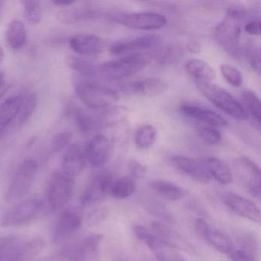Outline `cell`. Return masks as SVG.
<instances>
[{"label":"cell","mask_w":261,"mask_h":261,"mask_svg":"<svg viewBox=\"0 0 261 261\" xmlns=\"http://www.w3.org/2000/svg\"><path fill=\"white\" fill-rule=\"evenodd\" d=\"M152 59V54L147 51L130 53L117 60L97 65V77L110 80H118L129 77L146 68Z\"/></svg>","instance_id":"6da1fadb"},{"label":"cell","mask_w":261,"mask_h":261,"mask_svg":"<svg viewBox=\"0 0 261 261\" xmlns=\"http://www.w3.org/2000/svg\"><path fill=\"white\" fill-rule=\"evenodd\" d=\"M74 85L77 97L91 109L108 108L119 99L115 90L100 82L88 79H77L74 81Z\"/></svg>","instance_id":"7a4b0ae2"},{"label":"cell","mask_w":261,"mask_h":261,"mask_svg":"<svg viewBox=\"0 0 261 261\" xmlns=\"http://www.w3.org/2000/svg\"><path fill=\"white\" fill-rule=\"evenodd\" d=\"M197 86L211 103L232 118L240 121L248 120L249 114L245 108L224 88L215 84L201 82H197Z\"/></svg>","instance_id":"3957f363"},{"label":"cell","mask_w":261,"mask_h":261,"mask_svg":"<svg viewBox=\"0 0 261 261\" xmlns=\"http://www.w3.org/2000/svg\"><path fill=\"white\" fill-rule=\"evenodd\" d=\"M38 172V164L33 159H27L18 167L8 189L6 201L14 203L25 198L33 187Z\"/></svg>","instance_id":"277c9868"},{"label":"cell","mask_w":261,"mask_h":261,"mask_svg":"<svg viewBox=\"0 0 261 261\" xmlns=\"http://www.w3.org/2000/svg\"><path fill=\"white\" fill-rule=\"evenodd\" d=\"M74 192V178L62 172H55L48 180L46 199L53 212L62 210L71 201Z\"/></svg>","instance_id":"5b68a950"},{"label":"cell","mask_w":261,"mask_h":261,"mask_svg":"<svg viewBox=\"0 0 261 261\" xmlns=\"http://www.w3.org/2000/svg\"><path fill=\"white\" fill-rule=\"evenodd\" d=\"M103 238L100 233L89 235L75 244L65 246L61 254L69 261H100L99 247Z\"/></svg>","instance_id":"8992f818"},{"label":"cell","mask_w":261,"mask_h":261,"mask_svg":"<svg viewBox=\"0 0 261 261\" xmlns=\"http://www.w3.org/2000/svg\"><path fill=\"white\" fill-rule=\"evenodd\" d=\"M110 18L123 27L137 30H160L167 24L166 16L155 13H116Z\"/></svg>","instance_id":"52a82bcc"},{"label":"cell","mask_w":261,"mask_h":261,"mask_svg":"<svg viewBox=\"0 0 261 261\" xmlns=\"http://www.w3.org/2000/svg\"><path fill=\"white\" fill-rule=\"evenodd\" d=\"M42 201L39 199H27L9 209L1 220L2 227L23 225L34 219L42 210Z\"/></svg>","instance_id":"ba28073f"},{"label":"cell","mask_w":261,"mask_h":261,"mask_svg":"<svg viewBox=\"0 0 261 261\" xmlns=\"http://www.w3.org/2000/svg\"><path fill=\"white\" fill-rule=\"evenodd\" d=\"M134 232L140 241H143L160 261H186L176 249L161 242L156 237L143 225L134 226Z\"/></svg>","instance_id":"9c48e42d"},{"label":"cell","mask_w":261,"mask_h":261,"mask_svg":"<svg viewBox=\"0 0 261 261\" xmlns=\"http://www.w3.org/2000/svg\"><path fill=\"white\" fill-rule=\"evenodd\" d=\"M241 34V20L226 15L225 18L217 25L215 39L218 45L228 51L238 48Z\"/></svg>","instance_id":"30bf717a"},{"label":"cell","mask_w":261,"mask_h":261,"mask_svg":"<svg viewBox=\"0 0 261 261\" xmlns=\"http://www.w3.org/2000/svg\"><path fill=\"white\" fill-rule=\"evenodd\" d=\"M114 179L109 172H99L90 181L80 198L82 206L91 205L103 200L110 193Z\"/></svg>","instance_id":"8fae6325"},{"label":"cell","mask_w":261,"mask_h":261,"mask_svg":"<svg viewBox=\"0 0 261 261\" xmlns=\"http://www.w3.org/2000/svg\"><path fill=\"white\" fill-rule=\"evenodd\" d=\"M82 224V214L77 207L64 209L59 216L55 228L54 241L62 242L72 236Z\"/></svg>","instance_id":"7c38bea8"},{"label":"cell","mask_w":261,"mask_h":261,"mask_svg":"<svg viewBox=\"0 0 261 261\" xmlns=\"http://www.w3.org/2000/svg\"><path fill=\"white\" fill-rule=\"evenodd\" d=\"M162 39L155 35H145L130 40L117 42L113 44L110 51L114 56H124L131 53H143L147 49L158 48Z\"/></svg>","instance_id":"4fadbf2b"},{"label":"cell","mask_w":261,"mask_h":261,"mask_svg":"<svg viewBox=\"0 0 261 261\" xmlns=\"http://www.w3.org/2000/svg\"><path fill=\"white\" fill-rule=\"evenodd\" d=\"M85 160L90 166L99 168L108 163L111 155V144L108 137L97 135L88 141L84 149Z\"/></svg>","instance_id":"5bb4252c"},{"label":"cell","mask_w":261,"mask_h":261,"mask_svg":"<svg viewBox=\"0 0 261 261\" xmlns=\"http://www.w3.org/2000/svg\"><path fill=\"white\" fill-rule=\"evenodd\" d=\"M172 163L175 168L201 184L210 182L211 175L204 162L198 161L184 155H174Z\"/></svg>","instance_id":"9a60e30c"},{"label":"cell","mask_w":261,"mask_h":261,"mask_svg":"<svg viewBox=\"0 0 261 261\" xmlns=\"http://www.w3.org/2000/svg\"><path fill=\"white\" fill-rule=\"evenodd\" d=\"M226 205L242 218L259 224L260 210L255 203L244 197L234 193H229L224 198Z\"/></svg>","instance_id":"2e32d148"},{"label":"cell","mask_w":261,"mask_h":261,"mask_svg":"<svg viewBox=\"0 0 261 261\" xmlns=\"http://www.w3.org/2000/svg\"><path fill=\"white\" fill-rule=\"evenodd\" d=\"M151 229L152 233L156 237V238L166 245L187 253H195V249L189 243H188L179 233L169 228L166 224L158 221H153L151 224Z\"/></svg>","instance_id":"e0dca14e"},{"label":"cell","mask_w":261,"mask_h":261,"mask_svg":"<svg viewBox=\"0 0 261 261\" xmlns=\"http://www.w3.org/2000/svg\"><path fill=\"white\" fill-rule=\"evenodd\" d=\"M181 111L185 115L212 127H224L227 120L215 111L195 103H185L181 105Z\"/></svg>","instance_id":"ac0fdd59"},{"label":"cell","mask_w":261,"mask_h":261,"mask_svg":"<svg viewBox=\"0 0 261 261\" xmlns=\"http://www.w3.org/2000/svg\"><path fill=\"white\" fill-rule=\"evenodd\" d=\"M69 45L71 49L77 54L91 56L102 53L106 48L107 42L100 36L79 34L70 39Z\"/></svg>","instance_id":"d6986e66"},{"label":"cell","mask_w":261,"mask_h":261,"mask_svg":"<svg viewBox=\"0 0 261 261\" xmlns=\"http://www.w3.org/2000/svg\"><path fill=\"white\" fill-rule=\"evenodd\" d=\"M86 164L84 152L77 144L69 145L62 157V172L74 178L84 170Z\"/></svg>","instance_id":"ffe728a7"},{"label":"cell","mask_w":261,"mask_h":261,"mask_svg":"<svg viewBox=\"0 0 261 261\" xmlns=\"http://www.w3.org/2000/svg\"><path fill=\"white\" fill-rule=\"evenodd\" d=\"M22 105V96H12L0 105V137L18 117Z\"/></svg>","instance_id":"44dd1931"},{"label":"cell","mask_w":261,"mask_h":261,"mask_svg":"<svg viewBox=\"0 0 261 261\" xmlns=\"http://www.w3.org/2000/svg\"><path fill=\"white\" fill-rule=\"evenodd\" d=\"M239 163L247 175V189L254 198H260V169L256 163L247 157H241Z\"/></svg>","instance_id":"7402d4cb"},{"label":"cell","mask_w":261,"mask_h":261,"mask_svg":"<svg viewBox=\"0 0 261 261\" xmlns=\"http://www.w3.org/2000/svg\"><path fill=\"white\" fill-rule=\"evenodd\" d=\"M167 88V85L159 77H148L134 82L130 86L132 92L146 97H155L163 94Z\"/></svg>","instance_id":"603a6c76"},{"label":"cell","mask_w":261,"mask_h":261,"mask_svg":"<svg viewBox=\"0 0 261 261\" xmlns=\"http://www.w3.org/2000/svg\"><path fill=\"white\" fill-rule=\"evenodd\" d=\"M210 174L218 182L222 185H229L233 181L231 169L227 163L216 157H209L202 160Z\"/></svg>","instance_id":"cb8c5ba5"},{"label":"cell","mask_w":261,"mask_h":261,"mask_svg":"<svg viewBox=\"0 0 261 261\" xmlns=\"http://www.w3.org/2000/svg\"><path fill=\"white\" fill-rule=\"evenodd\" d=\"M185 69L189 75L201 83H210L215 77V70L200 59H192L186 62Z\"/></svg>","instance_id":"d4e9b609"},{"label":"cell","mask_w":261,"mask_h":261,"mask_svg":"<svg viewBox=\"0 0 261 261\" xmlns=\"http://www.w3.org/2000/svg\"><path fill=\"white\" fill-rule=\"evenodd\" d=\"M150 186L155 193L169 201H178L188 195L186 189L170 181H155L151 183Z\"/></svg>","instance_id":"484cf974"},{"label":"cell","mask_w":261,"mask_h":261,"mask_svg":"<svg viewBox=\"0 0 261 261\" xmlns=\"http://www.w3.org/2000/svg\"><path fill=\"white\" fill-rule=\"evenodd\" d=\"M23 243L18 237L10 235L8 241L0 249V261H27Z\"/></svg>","instance_id":"4316f807"},{"label":"cell","mask_w":261,"mask_h":261,"mask_svg":"<svg viewBox=\"0 0 261 261\" xmlns=\"http://www.w3.org/2000/svg\"><path fill=\"white\" fill-rule=\"evenodd\" d=\"M7 42L13 50H19L27 43V34L25 25L20 20H13L10 22L7 31Z\"/></svg>","instance_id":"83f0119b"},{"label":"cell","mask_w":261,"mask_h":261,"mask_svg":"<svg viewBox=\"0 0 261 261\" xmlns=\"http://www.w3.org/2000/svg\"><path fill=\"white\" fill-rule=\"evenodd\" d=\"M204 241H207L223 254L230 256L235 249L234 244L228 235L221 230L212 228L211 227Z\"/></svg>","instance_id":"f1b7e54d"},{"label":"cell","mask_w":261,"mask_h":261,"mask_svg":"<svg viewBox=\"0 0 261 261\" xmlns=\"http://www.w3.org/2000/svg\"><path fill=\"white\" fill-rule=\"evenodd\" d=\"M72 113L74 123L81 132L90 133L103 126L100 117H94L80 108H74Z\"/></svg>","instance_id":"f546056e"},{"label":"cell","mask_w":261,"mask_h":261,"mask_svg":"<svg viewBox=\"0 0 261 261\" xmlns=\"http://www.w3.org/2000/svg\"><path fill=\"white\" fill-rule=\"evenodd\" d=\"M137 184L130 176H123L114 181L110 194L117 199H123L135 193Z\"/></svg>","instance_id":"4dcf8cb0"},{"label":"cell","mask_w":261,"mask_h":261,"mask_svg":"<svg viewBox=\"0 0 261 261\" xmlns=\"http://www.w3.org/2000/svg\"><path fill=\"white\" fill-rule=\"evenodd\" d=\"M38 105L37 96L35 93L27 92L22 96V105L18 114V126L22 127L30 120Z\"/></svg>","instance_id":"1f68e13d"},{"label":"cell","mask_w":261,"mask_h":261,"mask_svg":"<svg viewBox=\"0 0 261 261\" xmlns=\"http://www.w3.org/2000/svg\"><path fill=\"white\" fill-rule=\"evenodd\" d=\"M182 56V48L180 45L171 44L159 47L155 53V59L162 65H171L178 62Z\"/></svg>","instance_id":"d6a6232c"},{"label":"cell","mask_w":261,"mask_h":261,"mask_svg":"<svg viewBox=\"0 0 261 261\" xmlns=\"http://www.w3.org/2000/svg\"><path fill=\"white\" fill-rule=\"evenodd\" d=\"M129 114V110L123 106H114L105 111L101 117L102 126H115L123 123Z\"/></svg>","instance_id":"836d02e7"},{"label":"cell","mask_w":261,"mask_h":261,"mask_svg":"<svg viewBox=\"0 0 261 261\" xmlns=\"http://www.w3.org/2000/svg\"><path fill=\"white\" fill-rule=\"evenodd\" d=\"M157 131L153 126L150 124L143 125L136 131V146L140 149H148L155 143Z\"/></svg>","instance_id":"e575fe53"},{"label":"cell","mask_w":261,"mask_h":261,"mask_svg":"<svg viewBox=\"0 0 261 261\" xmlns=\"http://www.w3.org/2000/svg\"><path fill=\"white\" fill-rule=\"evenodd\" d=\"M242 98L245 105L246 111L249 112L258 123H260V101L256 93L250 89L244 90L242 92Z\"/></svg>","instance_id":"d590c367"},{"label":"cell","mask_w":261,"mask_h":261,"mask_svg":"<svg viewBox=\"0 0 261 261\" xmlns=\"http://www.w3.org/2000/svg\"><path fill=\"white\" fill-rule=\"evenodd\" d=\"M235 241L239 250L250 253L257 258L258 243L254 234L250 232H242L235 236Z\"/></svg>","instance_id":"8d00e7d4"},{"label":"cell","mask_w":261,"mask_h":261,"mask_svg":"<svg viewBox=\"0 0 261 261\" xmlns=\"http://www.w3.org/2000/svg\"><path fill=\"white\" fill-rule=\"evenodd\" d=\"M68 64L71 69L83 76L85 79L97 77V65H93L88 61L79 58L71 57L68 59Z\"/></svg>","instance_id":"74e56055"},{"label":"cell","mask_w":261,"mask_h":261,"mask_svg":"<svg viewBox=\"0 0 261 261\" xmlns=\"http://www.w3.org/2000/svg\"><path fill=\"white\" fill-rule=\"evenodd\" d=\"M23 8L24 16L31 25H37L42 21V13L40 2L39 1H21Z\"/></svg>","instance_id":"f35d334b"},{"label":"cell","mask_w":261,"mask_h":261,"mask_svg":"<svg viewBox=\"0 0 261 261\" xmlns=\"http://www.w3.org/2000/svg\"><path fill=\"white\" fill-rule=\"evenodd\" d=\"M46 247V241L42 238H34L24 241V254L27 261L31 260L41 253Z\"/></svg>","instance_id":"ab89813d"},{"label":"cell","mask_w":261,"mask_h":261,"mask_svg":"<svg viewBox=\"0 0 261 261\" xmlns=\"http://www.w3.org/2000/svg\"><path fill=\"white\" fill-rule=\"evenodd\" d=\"M220 71L223 77L232 86L239 88L242 85V74L238 68L228 64H222L220 66Z\"/></svg>","instance_id":"60d3db41"},{"label":"cell","mask_w":261,"mask_h":261,"mask_svg":"<svg viewBox=\"0 0 261 261\" xmlns=\"http://www.w3.org/2000/svg\"><path fill=\"white\" fill-rule=\"evenodd\" d=\"M109 215V210L106 207H98L88 213L86 224L90 228H95L100 226Z\"/></svg>","instance_id":"b9f144b4"},{"label":"cell","mask_w":261,"mask_h":261,"mask_svg":"<svg viewBox=\"0 0 261 261\" xmlns=\"http://www.w3.org/2000/svg\"><path fill=\"white\" fill-rule=\"evenodd\" d=\"M199 135L205 143L211 146H217L222 140L221 133L216 128L212 126H206L201 127L199 130Z\"/></svg>","instance_id":"7bdbcfd3"},{"label":"cell","mask_w":261,"mask_h":261,"mask_svg":"<svg viewBox=\"0 0 261 261\" xmlns=\"http://www.w3.org/2000/svg\"><path fill=\"white\" fill-rule=\"evenodd\" d=\"M246 59L252 68L259 74L260 71V53L259 48L254 46H249L244 51Z\"/></svg>","instance_id":"ee69618b"},{"label":"cell","mask_w":261,"mask_h":261,"mask_svg":"<svg viewBox=\"0 0 261 261\" xmlns=\"http://www.w3.org/2000/svg\"><path fill=\"white\" fill-rule=\"evenodd\" d=\"M71 138H72V134L71 133L62 132L58 134L53 139L51 152L53 153H56L62 151L64 148L68 146Z\"/></svg>","instance_id":"f6af8a7d"},{"label":"cell","mask_w":261,"mask_h":261,"mask_svg":"<svg viewBox=\"0 0 261 261\" xmlns=\"http://www.w3.org/2000/svg\"><path fill=\"white\" fill-rule=\"evenodd\" d=\"M126 167L133 178H141L146 175L147 168L136 160H130L126 163Z\"/></svg>","instance_id":"bcb514c9"},{"label":"cell","mask_w":261,"mask_h":261,"mask_svg":"<svg viewBox=\"0 0 261 261\" xmlns=\"http://www.w3.org/2000/svg\"><path fill=\"white\" fill-rule=\"evenodd\" d=\"M209 229H210V226L207 224V223L206 222L204 219H202V218H198V219L195 220V233H196L197 235H198L199 238H201V239H205Z\"/></svg>","instance_id":"7dc6e473"},{"label":"cell","mask_w":261,"mask_h":261,"mask_svg":"<svg viewBox=\"0 0 261 261\" xmlns=\"http://www.w3.org/2000/svg\"><path fill=\"white\" fill-rule=\"evenodd\" d=\"M232 261H257V258L239 249H234L230 255Z\"/></svg>","instance_id":"c3c4849f"},{"label":"cell","mask_w":261,"mask_h":261,"mask_svg":"<svg viewBox=\"0 0 261 261\" xmlns=\"http://www.w3.org/2000/svg\"><path fill=\"white\" fill-rule=\"evenodd\" d=\"M244 30L247 34L259 36L261 33V23L259 19H253L244 25Z\"/></svg>","instance_id":"681fc988"},{"label":"cell","mask_w":261,"mask_h":261,"mask_svg":"<svg viewBox=\"0 0 261 261\" xmlns=\"http://www.w3.org/2000/svg\"><path fill=\"white\" fill-rule=\"evenodd\" d=\"M53 4L55 6H59V7H71L74 2L73 1H68V0H65V1H62V0H54V1H51Z\"/></svg>","instance_id":"f907efd6"},{"label":"cell","mask_w":261,"mask_h":261,"mask_svg":"<svg viewBox=\"0 0 261 261\" xmlns=\"http://www.w3.org/2000/svg\"><path fill=\"white\" fill-rule=\"evenodd\" d=\"M188 50H189L190 53H198L200 51V48H201V46H200L199 44L197 43V42H191L189 45H187Z\"/></svg>","instance_id":"816d5d0a"},{"label":"cell","mask_w":261,"mask_h":261,"mask_svg":"<svg viewBox=\"0 0 261 261\" xmlns=\"http://www.w3.org/2000/svg\"><path fill=\"white\" fill-rule=\"evenodd\" d=\"M64 259H65V258L61 253H59V254L47 256V257L43 258L39 261H64Z\"/></svg>","instance_id":"f5cc1de1"},{"label":"cell","mask_w":261,"mask_h":261,"mask_svg":"<svg viewBox=\"0 0 261 261\" xmlns=\"http://www.w3.org/2000/svg\"><path fill=\"white\" fill-rule=\"evenodd\" d=\"M9 87L7 84L4 83V85H1L0 86V100L5 95L6 93L8 91Z\"/></svg>","instance_id":"db71d44e"},{"label":"cell","mask_w":261,"mask_h":261,"mask_svg":"<svg viewBox=\"0 0 261 261\" xmlns=\"http://www.w3.org/2000/svg\"><path fill=\"white\" fill-rule=\"evenodd\" d=\"M10 236H5L0 238V249L2 248V247H4V244L8 241Z\"/></svg>","instance_id":"11a10c76"},{"label":"cell","mask_w":261,"mask_h":261,"mask_svg":"<svg viewBox=\"0 0 261 261\" xmlns=\"http://www.w3.org/2000/svg\"><path fill=\"white\" fill-rule=\"evenodd\" d=\"M4 77H5V75H4V71H0V86L5 83L4 82Z\"/></svg>","instance_id":"9f6ffc18"},{"label":"cell","mask_w":261,"mask_h":261,"mask_svg":"<svg viewBox=\"0 0 261 261\" xmlns=\"http://www.w3.org/2000/svg\"><path fill=\"white\" fill-rule=\"evenodd\" d=\"M4 51L2 47L0 46V64L2 62L3 59H4Z\"/></svg>","instance_id":"6f0895ef"},{"label":"cell","mask_w":261,"mask_h":261,"mask_svg":"<svg viewBox=\"0 0 261 261\" xmlns=\"http://www.w3.org/2000/svg\"><path fill=\"white\" fill-rule=\"evenodd\" d=\"M4 4H5V2H4V1H0V17H1V15H2Z\"/></svg>","instance_id":"680465c9"}]
</instances>
